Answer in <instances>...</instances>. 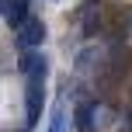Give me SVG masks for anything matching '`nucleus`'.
Here are the masks:
<instances>
[{
	"instance_id": "nucleus-1",
	"label": "nucleus",
	"mask_w": 132,
	"mask_h": 132,
	"mask_svg": "<svg viewBox=\"0 0 132 132\" xmlns=\"http://www.w3.org/2000/svg\"><path fill=\"white\" fill-rule=\"evenodd\" d=\"M45 73H35V77L24 80V122H28V129L38 125L42 108H45Z\"/></svg>"
},
{
	"instance_id": "nucleus-9",
	"label": "nucleus",
	"mask_w": 132,
	"mask_h": 132,
	"mask_svg": "<svg viewBox=\"0 0 132 132\" xmlns=\"http://www.w3.org/2000/svg\"><path fill=\"white\" fill-rule=\"evenodd\" d=\"M49 4H56V0H49Z\"/></svg>"
},
{
	"instance_id": "nucleus-7",
	"label": "nucleus",
	"mask_w": 132,
	"mask_h": 132,
	"mask_svg": "<svg viewBox=\"0 0 132 132\" xmlns=\"http://www.w3.org/2000/svg\"><path fill=\"white\" fill-rule=\"evenodd\" d=\"M66 94H59V101H56V108H52V118H49V129L45 132H66Z\"/></svg>"
},
{
	"instance_id": "nucleus-5",
	"label": "nucleus",
	"mask_w": 132,
	"mask_h": 132,
	"mask_svg": "<svg viewBox=\"0 0 132 132\" xmlns=\"http://www.w3.org/2000/svg\"><path fill=\"white\" fill-rule=\"evenodd\" d=\"M28 11H31V0H7V14H4V18H7V24L18 31V28L31 18Z\"/></svg>"
},
{
	"instance_id": "nucleus-8",
	"label": "nucleus",
	"mask_w": 132,
	"mask_h": 132,
	"mask_svg": "<svg viewBox=\"0 0 132 132\" xmlns=\"http://www.w3.org/2000/svg\"><path fill=\"white\" fill-rule=\"evenodd\" d=\"M0 14H7V0H0Z\"/></svg>"
},
{
	"instance_id": "nucleus-4",
	"label": "nucleus",
	"mask_w": 132,
	"mask_h": 132,
	"mask_svg": "<svg viewBox=\"0 0 132 132\" xmlns=\"http://www.w3.org/2000/svg\"><path fill=\"white\" fill-rule=\"evenodd\" d=\"M49 70V59H45V52H38V49H35V52H21L18 56V73L21 77H35V73H45Z\"/></svg>"
},
{
	"instance_id": "nucleus-10",
	"label": "nucleus",
	"mask_w": 132,
	"mask_h": 132,
	"mask_svg": "<svg viewBox=\"0 0 132 132\" xmlns=\"http://www.w3.org/2000/svg\"><path fill=\"white\" fill-rule=\"evenodd\" d=\"M24 132H31V129H24Z\"/></svg>"
},
{
	"instance_id": "nucleus-3",
	"label": "nucleus",
	"mask_w": 132,
	"mask_h": 132,
	"mask_svg": "<svg viewBox=\"0 0 132 132\" xmlns=\"http://www.w3.org/2000/svg\"><path fill=\"white\" fill-rule=\"evenodd\" d=\"M73 125H77V132H97V108H94L90 101H77V108H73Z\"/></svg>"
},
{
	"instance_id": "nucleus-6",
	"label": "nucleus",
	"mask_w": 132,
	"mask_h": 132,
	"mask_svg": "<svg viewBox=\"0 0 132 132\" xmlns=\"http://www.w3.org/2000/svg\"><path fill=\"white\" fill-rule=\"evenodd\" d=\"M94 66H101V49H97V45L80 49L77 59H73V70H77V73H87V70H94Z\"/></svg>"
},
{
	"instance_id": "nucleus-2",
	"label": "nucleus",
	"mask_w": 132,
	"mask_h": 132,
	"mask_svg": "<svg viewBox=\"0 0 132 132\" xmlns=\"http://www.w3.org/2000/svg\"><path fill=\"white\" fill-rule=\"evenodd\" d=\"M42 42H45V21L42 18H28L24 24L14 31V45H18L21 52H35Z\"/></svg>"
}]
</instances>
